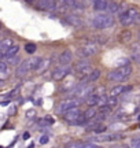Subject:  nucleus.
<instances>
[{"mask_svg":"<svg viewBox=\"0 0 140 148\" xmlns=\"http://www.w3.org/2000/svg\"><path fill=\"white\" fill-rule=\"evenodd\" d=\"M130 73H132V67L128 64V66H122V67H118V69L110 71L107 77H108V79H111V81L121 82V81H125V79L128 78L130 75Z\"/></svg>","mask_w":140,"mask_h":148,"instance_id":"nucleus-1","label":"nucleus"},{"mask_svg":"<svg viewBox=\"0 0 140 148\" xmlns=\"http://www.w3.org/2000/svg\"><path fill=\"white\" fill-rule=\"evenodd\" d=\"M114 23V18L108 14H99V15L93 16L92 19V26L95 29H106V27L111 26Z\"/></svg>","mask_w":140,"mask_h":148,"instance_id":"nucleus-2","label":"nucleus"},{"mask_svg":"<svg viewBox=\"0 0 140 148\" xmlns=\"http://www.w3.org/2000/svg\"><path fill=\"white\" fill-rule=\"evenodd\" d=\"M137 16H139V12H137L136 8H128V10L124 11V12L119 15V22H121V25H124V26H129L133 22H136Z\"/></svg>","mask_w":140,"mask_h":148,"instance_id":"nucleus-3","label":"nucleus"},{"mask_svg":"<svg viewBox=\"0 0 140 148\" xmlns=\"http://www.w3.org/2000/svg\"><path fill=\"white\" fill-rule=\"evenodd\" d=\"M92 90H93V88L92 86H89L88 84H80L77 88L74 89V93H73V99H77V100H85L88 96L92 93Z\"/></svg>","mask_w":140,"mask_h":148,"instance_id":"nucleus-4","label":"nucleus"},{"mask_svg":"<svg viewBox=\"0 0 140 148\" xmlns=\"http://www.w3.org/2000/svg\"><path fill=\"white\" fill-rule=\"evenodd\" d=\"M75 71H77V74L80 77L84 78V77H86V75H89L92 73V67L86 60H81V62H78L75 64Z\"/></svg>","mask_w":140,"mask_h":148,"instance_id":"nucleus-5","label":"nucleus"},{"mask_svg":"<svg viewBox=\"0 0 140 148\" xmlns=\"http://www.w3.org/2000/svg\"><path fill=\"white\" fill-rule=\"evenodd\" d=\"M80 103H81V101L77 100V99H67V100L62 101L59 106H58V108H56V110L63 114V112H66V111L71 110V108H75V106H78Z\"/></svg>","mask_w":140,"mask_h":148,"instance_id":"nucleus-6","label":"nucleus"},{"mask_svg":"<svg viewBox=\"0 0 140 148\" xmlns=\"http://www.w3.org/2000/svg\"><path fill=\"white\" fill-rule=\"evenodd\" d=\"M81 116V111L75 107V108H71V110L66 111V112H63V119L65 121H69V122H73L74 123L78 118Z\"/></svg>","mask_w":140,"mask_h":148,"instance_id":"nucleus-7","label":"nucleus"},{"mask_svg":"<svg viewBox=\"0 0 140 148\" xmlns=\"http://www.w3.org/2000/svg\"><path fill=\"white\" fill-rule=\"evenodd\" d=\"M96 49H97L96 44L88 42V44H85V45L78 51V55H81V56H91V55H93V53H96Z\"/></svg>","mask_w":140,"mask_h":148,"instance_id":"nucleus-8","label":"nucleus"},{"mask_svg":"<svg viewBox=\"0 0 140 148\" xmlns=\"http://www.w3.org/2000/svg\"><path fill=\"white\" fill-rule=\"evenodd\" d=\"M70 73V67L69 66H60L58 69L54 70V73H52V77H54L55 81H60V79H63Z\"/></svg>","mask_w":140,"mask_h":148,"instance_id":"nucleus-9","label":"nucleus"},{"mask_svg":"<svg viewBox=\"0 0 140 148\" xmlns=\"http://www.w3.org/2000/svg\"><path fill=\"white\" fill-rule=\"evenodd\" d=\"M71 60H73V53H71V51H69V49L63 51V52L59 55V63L62 64V66H69Z\"/></svg>","mask_w":140,"mask_h":148,"instance_id":"nucleus-10","label":"nucleus"},{"mask_svg":"<svg viewBox=\"0 0 140 148\" xmlns=\"http://www.w3.org/2000/svg\"><path fill=\"white\" fill-rule=\"evenodd\" d=\"M130 88L129 86H124V85H117V86H114L113 89H111V92H110V96L111 97H117L118 95H122L124 92H126V90H129Z\"/></svg>","mask_w":140,"mask_h":148,"instance_id":"nucleus-11","label":"nucleus"},{"mask_svg":"<svg viewBox=\"0 0 140 148\" xmlns=\"http://www.w3.org/2000/svg\"><path fill=\"white\" fill-rule=\"evenodd\" d=\"M37 5H40V8H44V10H55L56 8V1L43 0V1H37Z\"/></svg>","mask_w":140,"mask_h":148,"instance_id":"nucleus-12","label":"nucleus"},{"mask_svg":"<svg viewBox=\"0 0 140 148\" xmlns=\"http://www.w3.org/2000/svg\"><path fill=\"white\" fill-rule=\"evenodd\" d=\"M27 71H29V66H27V62H22L19 66H18V69H16V77H23V75H26Z\"/></svg>","mask_w":140,"mask_h":148,"instance_id":"nucleus-13","label":"nucleus"},{"mask_svg":"<svg viewBox=\"0 0 140 148\" xmlns=\"http://www.w3.org/2000/svg\"><path fill=\"white\" fill-rule=\"evenodd\" d=\"M12 45H14V41H12L11 38H4V40L0 41V51L4 53L5 51H8Z\"/></svg>","mask_w":140,"mask_h":148,"instance_id":"nucleus-14","label":"nucleus"},{"mask_svg":"<svg viewBox=\"0 0 140 148\" xmlns=\"http://www.w3.org/2000/svg\"><path fill=\"white\" fill-rule=\"evenodd\" d=\"M122 136L119 133H113V134H104V136H99V137L93 138V140H100V141H110V140H118Z\"/></svg>","mask_w":140,"mask_h":148,"instance_id":"nucleus-15","label":"nucleus"},{"mask_svg":"<svg viewBox=\"0 0 140 148\" xmlns=\"http://www.w3.org/2000/svg\"><path fill=\"white\" fill-rule=\"evenodd\" d=\"M102 100V99H100V97H99V96H96V95H89L88 96V97H86L85 99V101H86V104H88V106H97V104H99V101Z\"/></svg>","mask_w":140,"mask_h":148,"instance_id":"nucleus-16","label":"nucleus"},{"mask_svg":"<svg viewBox=\"0 0 140 148\" xmlns=\"http://www.w3.org/2000/svg\"><path fill=\"white\" fill-rule=\"evenodd\" d=\"M107 5H108V3L104 1V0H96V1H93V8L96 11L107 10Z\"/></svg>","mask_w":140,"mask_h":148,"instance_id":"nucleus-17","label":"nucleus"},{"mask_svg":"<svg viewBox=\"0 0 140 148\" xmlns=\"http://www.w3.org/2000/svg\"><path fill=\"white\" fill-rule=\"evenodd\" d=\"M96 112H97V110L95 108V107H89L88 110L84 112V118H85V121H91L92 118H95L96 116Z\"/></svg>","mask_w":140,"mask_h":148,"instance_id":"nucleus-18","label":"nucleus"},{"mask_svg":"<svg viewBox=\"0 0 140 148\" xmlns=\"http://www.w3.org/2000/svg\"><path fill=\"white\" fill-rule=\"evenodd\" d=\"M27 66H29V70H36L37 69L38 63L41 62V59L40 58H32V59H27Z\"/></svg>","mask_w":140,"mask_h":148,"instance_id":"nucleus-19","label":"nucleus"},{"mask_svg":"<svg viewBox=\"0 0 140 148\" xmlns=\"http://www.w3.org/2000/svg\"><path fill=\"white\" fill-rule=\"evenodd\" d=\"M66 22H69L70 25H73V26H80L81 25V21L78 19V16H74V15L66 16Z\"/></svg>","mask_w":140,"mask_h":148,"instance_id":"nucleus-20","label":"nucleus"},{"mask_svg":"<svg viewBox=\"0 0 140 148\" xmlns=\"http://www.w3.org/2000/svg\"><path fill=\"white\" fill-rule=\"evenodd\" d=\"M18 51H19V47H18V45H12L8 51H5L4 55L7 58H12V56H15L16 53H18Z\"/></svg>","mask_w":140,"mask_h":148,"instance_id":"nucleus-21","label":"nucleus"},{"mask_svg":"<svg viewBox=\"0 0 140 148\" xmlns=\"http://www.w3.org/2000/svg\"><path fill=\"white\" fill-rule=\"evenodd\" d=\"M132 38V33L129 32V30H124V32L119 34V40L122 42H128Z\"/></svg>","mask_w":140,"mask_h":148,"instance_id":"nucleus-22","label":"nucleus"},{"mask_svg":"<svg viewBox=\"0 0 140 148\" xmlns=\"http://www.w3.org/2000/svg\"><path fill=\"white\" fill-rule=\"evenodd\" d=\"M48 66H49V60H41V62L38 63L37 69H36V71H37V73H43V71L47 69Z\"/></svg>","mask_w":140,"mask_h":148,"instance_id":"nucleus-23","label":"nucleus"},{"mask_svg":"<svg viewBox=\"0 0 140 148\" xmlns=\"http://www.w3.org/2000/svg\"><path fill=\"white\" fill-rule=\"evenodd\" d=\"M118 10H119V4H118V3H114V1L108 3V5H107V11L110 12V14H114V12H117Z\"/></svg>","mask_w":140,"mask_h":148,"instance_id":"nucleus-24","label":"nucleus"},{"mask_svg":"<svg viewBox=\"0 0 140 148\" xmlns=\"http://www.w3.org/2000/svg\"><path fill=\"white\" fill-rule=\"evenodd\" d=\"M99 77H100V70H92V73L89 74V77H88V81L93 82V81H96Z\"/></svg>","mask_w":140,"mask_h":148,"instance_id":"nucleus-25","label":"nucleus"},{"mask_svg":"<svg viewBox=\"0 0 140 148\" xmlns=\"http://www.w3.org/2000/svg\"><path fill=\"white\" fill-rule=\"evenodd\" d=\"M130 147L132 148H140V136H135L130 138Z\"/></svg>","mask_w":140,"mask_h":148,"instance_id":"nucleus-26","label":"nucleus"},{"mask_svg":"<svg viewBox=\"0 0 140 148\" xmlns=\"http://www.w3.org/2000/svg\"><path fill=\"white\" fill-rule=\"evenodd\" d=\"M106 106L107 107H114V106H117V97H107V100H106Z\"/></svg>","mask_w":140,"mask_h":148,"instance_id":"nucleus-27","label":"nucleus"},{"mask_svg":"<svg viewBox=\"0 0 140 148\" xmlns=\"http://www.w3.org/2000/svg\"><path fill=\"white\" fill-rule=\"evenodd\" d=\"M66 4L71 5V8H78V10L84 8V7H82V3H80V1H66Z\"/></svg>","mask_w":140,"mask_h":148,"instance_id":"nucleus-28","label":"nucleus"},{"mask_svg":"<svg viewBox=\"0 0 140 148\" xmlns=\"http://www.w3.org/2000/svg\"><path fill=\"white\" fill-rule=\"evenodd\" d=\"M25 51H26L27 53L36 52V45H34V44H32V42H27L26 45H25Z\"/></svg>","mask_w":140,"mask_h":148,"instance_id":"nucleus-29","label":"nucleus"},{"mask_svg":"<svg viewBox=\"0 0 140 148\" xmlns=\"http://www.w3.org/2000/svg\"><path fill=\"white\" fill-rule=\"evenodd\" d=\"M84 147V143H80V141H73V143L66 144V148H82Z\"/></svg>","mask_w":140,"mask_h":148,"instance_id":"nucleus-30","label":"nucleus"},{"mask_svg":"<svg viewBox=\"0 0 140 148\" xmlns=\"http://www.w3.org/2000/svg\"><path fill=\"white\" fill-rule=\"evenodd\" d=\"M74 86V84H73V79H69L67 82H66V85H63L62 86V90H69V89H71Z\"/></svg>","mask_w":140,"mask_h":148,"instance_id":"nucleus-31","label":"nucleus"},{"mask_svg":"<svg viewBox=\"0 0 140 148\" xmlns=\"http://www.w3.org/2000/svg\"><path fill=\"white\" fill-rule=\"evenodd\" d=\"M110 110H111L110 107H107V106H102L100 108H99V112H100L102 115L106 116V114H108V112H110Z\"/></svg>","mask_w":140,"mask_h":148,"instance_id":"nucleus-32","label":"nucleus"},{"mask_svg":"<svg viewBox=\"0 0 140 148\" xmlns=\"http://www.w3.org/2000/svg\"><path fill=\"white\" fill-rule=\"evenodd\" d=\"M106 130V126H103V125H96V126H93V132L95 133H103Z\"/></svg>","mask_w":140,"mask_h":148,"instance_id":"nucleus-33","label":"nucleus"},{"mask_svg":"<svg viewBox=\"0 0 140 148\" xmlns=\"http://www.w3.org/2000/svg\"><path fill=\"white\" fill-rule=\"evenodd\" d=\"M7 71V64L4 62H0V73H5Z\"/></svg>","mask_w":140,"mask_h":148,"instance_id":"nucleus-34","label":"nucleus"},{"mask_svg":"<svg viewBox=\"0 0 140 148\" xmlns=\"http://www.w3.org/2000/svg\"><path fill=\"white\" fill-rule=\"evenodd\" d=\"M48 143V136H41L40 137V144H47Z\"/></svg>","mask_w":140,"mask_h":148,"instance_id":"nucleus-35","label":"nucleus"},{"mask_svg":"<svg viewBox=\"0 0 140 148\" xmlns=\"http://www.w3.org/2000/svg\"><path fill=\"white\" fill-rule=\"evenodd\" d=\"M8 62H10V64H16L18 62H19V59L15 58V56H12V58H10V60H8Z\"/></svg>","mask_w":140,"mask_h":148,"instance_id":"nucleus-36","label":"nucleus"},{"mask_svg":"<svg viewBox=\"0 0 140 148\" xmlns=\"http://www.w3.org/2000/svg\"><path fill=\"white\" fill-rule=\"evenodd\" d=\"M16 92H18V88H15V89L12 90L11 93H8V96H7V97H8V99H12V97H15V93H16Z\"/></svg>","mask_w":140,"mask_h":148,"instance_id":"nucleus-37","label":"nucleus"},{"mask_svg":"<svg viewBox=\"0 0 140 148\" xmlns=\"http://www.w3.org/2000/svg\"><path fill=\"white\" fill-rule=\"evenodd\" d=\"M26 115L29 116V118H30V116L36 115V111H34V110H29V111H27V112H26Z\"/></svg>","mask_w":140,"mask_h":148,"instance_id":"nucleus-38","label":"nucleus"},{"mask_svg":"<svg viewBox=\"0 0 140 148\" xmlns=\"http://www.w3.org/2000/svg\"><path fill=\"white\" fill-rule=\"evenodd\" d=\"M23 138H25V140H26V138H29V133H25V134H23Z\"/></svg>","mask_w":140,"mask_h":148,"instance_id":"nucleus-39","label":"nucleus"},{"mask_svg":"<svg viewBox=\"0 0 140 148\" xmlns=\"http://www.w3.org/2000/svg\"><path fill=\"white\" fill-rule=\"evenodd\" d=\"M3 82H4V81H3V79H0V86L3 85Z\"/></svg>","mask_w":140,"mask_h":148,"instance_id":"nucleus-40","label":"nucleus"},{"mask_svg":"<svg viewBox=\"0 0 140 148\" xmlns=\"http://www.w3.org/2000/svg\"><path fill=\"white\" fill-rule=\"evenodd\" d=\"M139 121H140V115H139Z\"/></svg>","mask_w":140,"mask_h":148,"instance_id":"nucleus-41","label":"nucleus"},{"mask_svg":"<svg viewBox=\"0 0 140 148\" xmlns=\"http://www.w3.org/2000/svg\"><path fill=\"white\" fill-rule=\"evenodd\" d=\"M113 148H117V147H113Z\"/></svg>","mask_w":140,"mask_h":148,"instance_id":"nucleus-42","label":"nucleus"},{"mask_svg":"<svg viewBox=\"0 0 140 148\" xmlns=\"http://www.w3.org/2000/svg\"><path fill=\"white\" fill-rule=\"evenodd\" d=\"M139 100H140V97H139Z\"/></svg>","mask_w":140,"mask_h":148,"instance_id":"nucleus-43","label":"nucleus"}]
</instances>
